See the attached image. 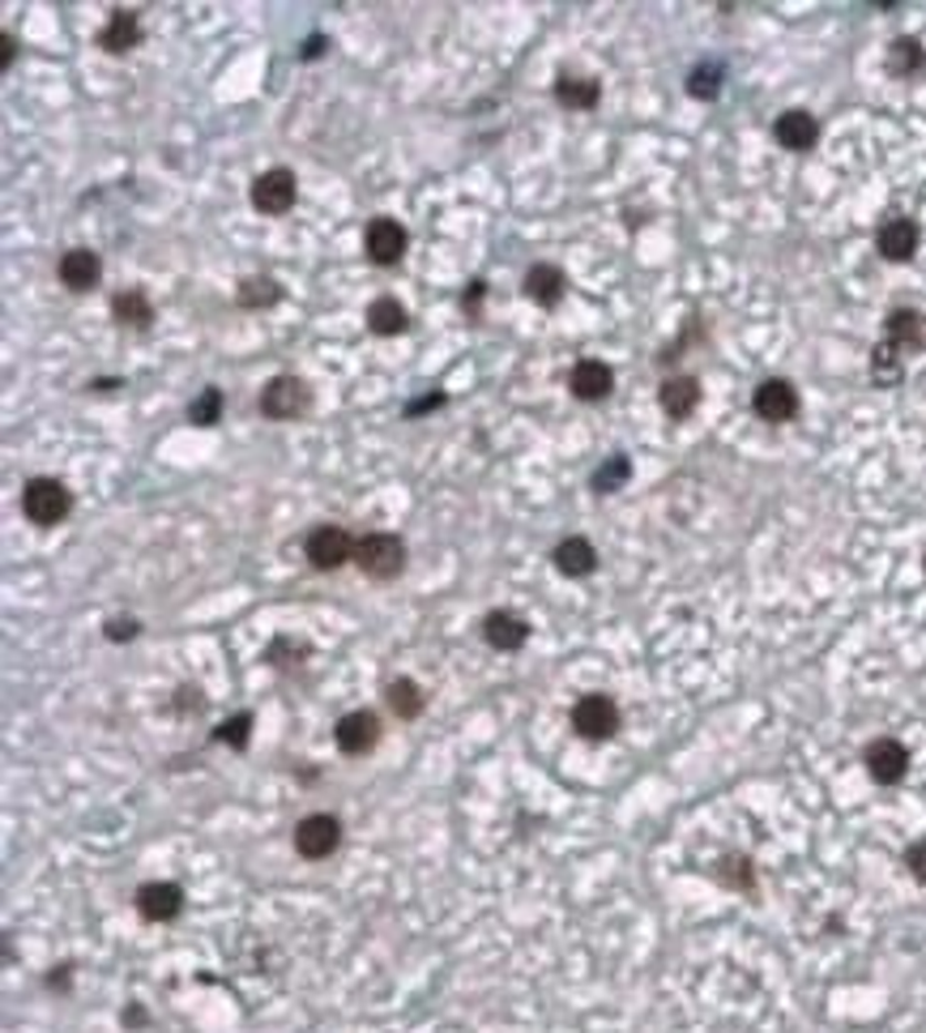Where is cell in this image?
I'll use <instances>...</instances> for the list:
<instances>
[{
  "mask_svg": "<svg viewBox=\"0 0 926 1033\" xmlns=\"http://www.w3.org/2000/svg\"><path fill=\"white\" fill-rule=\"evenodd\" d=\"M278 296H282V287L273 278H266V273L261 278H243L236 291L239 308H269V303H278Z\"/></svg>",
  "mask_w": 926,
  "mask_h": 1033,
  "instance_id": "f1b7e54d",
  "label": "cell"
},
{
  "mask_svg": "<svg viewBox=\"0 0 926 1033\" xmlns=\"http://www.w3.org/2000/svg\"><path fill=\"white\" fill-rule=\"evenodd\" d=\"M321 52H325V39H321V34H312V39L303 43V60H316Z\"/></svg>",
  "mask_w": 926,
  "mask_h": 1033,
  "instance_id": "74e56055",
  "label": "cell"
},
{
  "mask_svg": "<svg viewBox=\"0 0 926 1033\" xmlns=\"http://www.w3.org/2000/svg\"><path fill=\"white\" fill-rule=\"evenodd\" d=\"M923 64H926V52L918 39H896L893 48H888V73H893V78H914Z\"/></svg>",
  "mask_w": 926,
  "mask_h": 1033,
  "instance_id": "484cf974",
  "label": "cell"
},
{
  "mask_svg": "<svg viewBox=\"0 0 926 1033\" xmlns=\"http://www.w3.org/2000/svg\"><path fill=\"white\" fill-rule=\"evenodd\" d=\"M367 329L381 333V338H397V333L410 329V317H406V308L393 296H381L372 299V308H367Z\"/></svg>",
  "mask_w": 926,
  "mask_h": 1033,
  "instance_id": "603a6c76",
  "label": "cell"
},
{
  "mask_svg": "<svg viewBox=\"0 0 926 1033\" xmlns=\"http://www.w3.org/2000/svg\"><path fill=\"white\" fill-rule=\"evenodd\" d=\"M308 411V384L299 376H273V381L261 389V414L266 419H295V414Z\"/></svg>",
  "mask_w": 926,
  "mask_h": 1033,
  "instance_id": "9c48e42d",
  "label": "cell"
},
{
  "mask_svg": "<svg viewBox=\"0 0 926 1033\" xmlns=\"http://www.w3.org/2000/svg\"><path fill=\"white\" fill-rule=\"evenodd\" d=\"M248 735H252V713H236L231 722L218 726V743L227 747H248Z\"/></svg>",
  "mask_w": 926,
  "mask_h": 1033,
  "instance_id": "d6a6232c",
  "label": "cell"
},
{
  "mask_svg": "<svg viewBox=\"0 0 926 1033\" xmlns=\"http://www.w3.org/2000/svg\"><path fill=\"white\" fill-rule=\"evenodd\" d=\"M871 376H875V384H896V381H901V351H896V347H888V342H880V347H875V354H871Z\"/></svg>",
  "mask_w": 926,
  "mask_h": 1033,
  "instance_id": "1f68e13d",
  "label": "cell"
},
{
  "mask_svg": "<svg viewBox=\"0 0 926 1033\" xmlns=\"http://www.w3.org/2000/svg\"><path fill=\"white\" fill-rule=\"evenodd\" d=\"M333 738H337V747L346 756H363V752H372L381 743V717L372 709H351L346 717H337Z\"/></svg>",
  "mask_w": 926,
  "mask_h": 1033,
  "instance_id": "ba28073f",
  "label": "cell"
},
{
  "mask_svg": "<svg viewBox=\"0 0 926 1033\" xmlns=\"http://www.w3.org/2000/svg\"><path fill=\"white\" fill-rule=\"evenodd\" d=\"M875 248H880L884 261H909L918 252V227L909 218H888L880 227V236H875Z\"/></svg>",
  "mask_w": 926,
  "mask_h": 1033,
  "instance_id": "2e32d148",
  "label": "cell"
},
{
  "mask_svg": "<svg viewBox=\"0 0 926 1033\" xmlns=\"http://www.w3.org/2000/svg\"><path fill=\"white\" fill-rule=\"evenodd\" d=\"M56 273L69 291H90V287L98 282V257H94L90 248H69V252L60 257Z\"/></svg>",
  "mask_w": 926,
  "mask_h": 1033,
  "instance_id": "d6986e66",
  "label": "cell"
},
{
  "mask_svg": "<svg viewBox=\"0 0 926 1033\" xmlns=\"http://www.w3.org/2000/svg\"><path fill=\"white\" fill-rule=\"evenodd\" d=\"M568 389H572L576 402H602V397H611V389H615V372H611L602 359H581V363L572 368V376H568Z\"/></svg>",
  "mask_w": 926,
  "mask_h": 1033,
  "instance_id": "4fadbf2b",
  "label": "cell"
},
{
  "mask_svg": "<svg viewBox=\"0 0 926 1033\" xmlns=\"http://www.w3.org/2000/svg\"><path fill=\"white\" fill-rule=\"evenodd\" d=\"M884 342L888 347H896V351H918L923 347V312H914V308H896L893 317H888V326H884Z\"/></svg>",
  "mask_w": 926,
  "mask_h": 1033,
  "instance_id": "44dd1931",
  "label": "cell"
},
{
  "mask_svg": "<svg viewBox=\"0 0 926 1033\" xmlns=\"http://www.w3.org/2000/svg\"><path fill=\"white\" fill-rule=\"evenodd\" d=\"M773 137L785 149L807 154V149L815 146V137H820V124H815V116H807V112H781L773 124Z\"/></svg>",
  "mask_w": 926,
  "mask_h": 1033,
  "instance_id": "ac0fdd59",
  "label": "cell"
},
{
  "mask_svg": "<svg viewBox=\"0 0 926 1033\" xmlns=\"http://www.w3.org/2000/svg\"><path fill=\"white\" fill-rule=\"evenodd\" d=\"M482 296H487V287H482V282H470V291L461 296V308H466V317H478V303H482Z\"/></svg>",
  "mask_w": 926,
  "mask_h": 1033,
  "instance_id": "d590c367",
  "label": "cell"
},
{
  "mask_svg": "<svg viewBox=\"0 0 926 1033\" xmlns=\"http://www.w3.org/2000/svg\"><path fill=\"white\" fill-rule=\"evenodd\" d=\"M295 197H299V179H295V172H287V167H269V172H261V176L252 179V209H261L269 218L287 214V209L295 206Z\"/></svg>",
  "mask_w": 926,
  "mask_h": 1033,
  "instance_id": "3957f363",
  "label": "cell"
},
{
  "mask_svg": "<svg viewBox=\"0 0 926 1033\" xmlns=\"http://www.w3.org/2000/svg\"><path fill=\"white\" fill-rule=\"evenodd\" d=\"M124 1025H146V1012H142V1008H128V1012H124Z\"/></svg>",
  "mask_w": 926,
  "mask_h": 1033,
  "instance_id": "f35d334b",
  "label": "cell"
},
{
  "mask_svg": "<svg viewBox=\"0 0 926 1033\" xmlns=\"http://www.w3.org/2000/svg\"><path fill=\"white\" fill-rule=\"evenodd\" d=\"M627 478H632V462H627L624 453H615V457H606L602 466L594 471V492L597 496H611V492H620Z\"/></svg>",
  "mask_w": 926,
  "mask_h": 1033,
  "instance_id": "f546056e",
  "label": "cell"
},
{
  "mask_svg": "<svg viewBox=\"0 0 926 1033\" xmlns=\"http://www.w3.org/2000/svg\"><path fill=\"white\" fill-rule=\"evenodd\" d=\"M73 508V492L60 483V478H30L22 487V513H27L30 526H60Z\"/></svg>",
  "mask_w": 926,
  "mask_h": 1033,
  "instance_id": "6da1fadb",
  "label": "cell"
},
{
  "mask_svg": "<svg viewBox=\"0 0 926 1033\" xmlns=\"http://www.w3.org/2000/svg\"><path fill=\"white\" fill-rule=\"evenodd\" d=\"M355 564L372 581H393L402 572V564H406V547H402L397 534H367V538H358Z\"/></svg>",
  "mask_w": 926,
  "mask_h": 1033,
  "instance_id": "7a4b0ae2",
  "label": "cell"
},
{
  "mask_svg": "<svg viewBox=\"0 0 926 1033\" xmlns=\"http://www.w3.org/2000/svg\"><path fill=\"white\" fill-rule=\"evenodd\" d=\"M142 632L137 620H107V641H133Z\"/></svg>",
  "mask_w": 926,
  "mask_h": 1033,
  "instance_id": "e575fe53",
  "label": "cell"
},
{
  "mask_svg": "<svg viewBox=\"0 0 926 1033\" xmlns=\"http://www.w3.org/2000/svg\"><path fill=\"white\" fill-rule=\"evenodd\" d=\"M657 402H662V411L670 414V419H687L700 406V384L691 381V376H670V381L662 384Z\"/></svg>",
  "mask_w": 926,
  "mask_h": 1033,
  "instance_id": "7402d4cb",
  "label": "cell"
},
{
  "mask_svg": "<svg viewBox=\"0 0 926 1033\" xmlns=\"http://www.w3.org/2000/svg\"><path fill=\"white\" fill-rule=\"evenodd\" d=\"M572 731L581 738H611L620 731V705L602 692H590L572 705Z\"/></svg>",
  "mask_w": 926,
  "mask_h": 1033,
  "instance_id": "277c9868",
  "label": "cell"
},
{
  "mask_svg": "<svg viewBox=\"0 0 926 1033\" xmlns=\"http://www.w3.org/2000/svg\"><path fill=\"white\" fill-rule=\"evenodd\" d=\"M482 637H487V645L500 653H512L526 645V637H530V623L521 620V616H512V611H491L487 620H482Z\"/></svg>",
  "mask_w": 926,
  "mask_h": 1033,
  "instance_id": "5bb4252c",
  "label": "cell"
},
{
  "mask_svg": "<svg viewBox=\"0 0 926 1033\" xmlns=\"http://www.w3.org/2000/svg\"><path fill=\"white\" fill-rule=\"evenodd\" d=\"M555 99H560L564 107H572V112H594L602 90H597V82H590V78H560V82H555Z\"/></svg>",
  "mask_w": 926,
  "mask_h": 1033,
  "instance_id": "d4e9b609",
  "label": "cell"
},
{
  "mask_svg": "<svg viewBox=\"0 0 926 1033\" xmlns=\"http://www.w3.org/2000/svg\"><path fill=\"white\" fill-rule=\"evenodd\" d=\"M555 568L564 572V577H590L597 568V551L590 538H581V534H572V538H564L560 547H555Z\"/></svg>",
  "mask_w": 926,
  "mask_h": 1033,
  "instance_id": "ffe728a7",
  "label": "cell"
},
{
  "mask_svg": "<svg viewBox=\"0 0 926 1033\" xmlns=\"http://www.w3.org/2000/svg\"><path fill=\"white\" fill-rule=\"evenodd\" d=\"M137 43H142V18H137L133 9H116V13L107 18L103 34H98V48L119 56V52H133Z\"/></svg>",
  "mask_w": 926,
  "mask_h": 1033,
  "instance_id": "e0dca14e",
  "label": "cell"
},
{
  "mask_svg": "<svg viewBox=\"0 0 926 1033\" xmlns=\"http://www.w3.org/2000/svg\"><path fill=\"white\" fill-rule=\"evenodd\" d=\"M337 841H342V820L337 816H329V812H316V816H303L295 825V850L303 858H329L333 850H337Z\"/></svg>",
  "mask_w": 926,
  "mask_h": 1033,
  "instance_id": "8992f818",
  "label": "cell"
},
{
  "mask_svg": "<svg viewBox=\"0 0 926 1033\" xmlns=\"http://www.w3.org/2000/svg\"><path fill=\"white\" fill-rule=\"evenodd\" d=\"M436 406H445V393H427V397H418L415 406L406 414H423V411H436Z\"/></svg>",
  "mask_w": 926,
  "mask_h": 1033,
  "instance_id": "8d00e7d4",
  "label": "cell"
},
{
  "mask_svg": "<svg viewBox=\"0 0 926 1033\" xmlns=\"http://www.w3.org/2000/svg\"><path fill=\"white\" fill-rule=\"evenodd\" d=\"M112 317H116L119 326H133V329H146L149 321H154V308H149V296L146 291H119L116 299H112Z\"/></svg>",
  "mask_w": 926,
  "mask_h": 1033,
  "instance_id": "cb8c5ba5",
  "label": "cell"
},
{
  "mask_svg": "<svg viewBox=\"0 0 926 1033\" xmlns=\"http://www.w3.org/2000/svg\"><path fill=\"white\" fill-rule=\"evenodd\" d=\"M355 538L342 530V526H316V530L308 534V564L312 568H321V572H333V568H342L346 560H355Z\"/></svg>",
  "mask_w": 926,
  "mask_h": 1033,
  "instance_id": "5b68a950",
  "label": "cell"
},
{
  "mask_svg": "<svg viewBox=\"0 0 926 1033\" xmlns=\"http://www.w3.org/2000/svg\"><path fill=\"white\" fill-rule=\"evenodd\" d=\"M363 248H367V261L372 266H397L402 252H406V227L393 223V218H372L367 231H363Z\"/></svg>",
  "mask_w": 926,
  "mask_h": 1033,
  "instance_id": "52a82bcc",
  "label": "cell"
},
{
  "mask_svg": "<svg viewBox=\"0 0 926 1033\" xmlns=\"http://www.w3.org/2000/svg\"><path fill=\"white\" fill-rule=\"evenodd\" d=\"M751 406H756V414L764 419V423H790L794 414H799V389L790 381H764L760 389H756V397H751Z\"/></svg>",
  "mask_w": 926,
  "mask_h": 1033,
  "instance_id": "7c38bea8",
  "label": "cell"
},
{
  "mask_svg": "<svg viewBox=\"0 0 926 1033\" xmlns=\"http://www.w3.org/2000/svg\"><path fill=\"white\" fill-rule=\"evenodd\" d=\"M385 696H388V709H393L402 722H415L418 713H423V692H418L415 680H393Z\"/></svg>",
  "mask_w": 926,
  "mask_h": 1033,
  "instance_id": "4316f807",
  "label": "cell"
},
{
  "mask_svg": "<svg viewBox=\"0 0 926 1033\" xmlns=\"http://www.w3.org/2000/svg\"><path fill=\"white\" fill-rule=\"evenodd\" d=\"M717 90H721V64H696L691 73H687V94L691 99H717Z\"/></svg>",
  "mask_w": 926,
  "mask_h": 1033,
  "instance_id": "4dcf8cb0",
  "label": "cell"
},
{
  "mask_svg": "<svg viewBox=\"0 0 926 1033\" xmlns=\"http://www.w3.org/2000/svg\"><path fill=\"white\" fill-rule=\"evenodd\" d=\"M222 406H227V397H222V389H201L193 402H188V423L193 427H214L218 419H222Z\"/></svg>",
  "mask_w": 926,
  "mask_h": 1033,
  "instance_id": "83f0119b",
  "label": "cell"
},
{
  "mask_svg": "<svg viewBox=\"0 0 926 1033\" xmlns=\"http://www.w3.org/2000/svg\"><path fill=\"white\" fill-rule=\"evenodd\" d=\"M184 910V888L171 880H149L137 888V915L146 922H171Z\"/></svg>",
  "mask_w": 926,
  "mask_h": 1033,
  "instance_id": "8fae6325",
  "label": "cell"
},
{
  "mask_svg": "<svg viewBox=\"0 0 926 1033\" xmlns=\"http://www.w3.org/2000/svg\"><path fill=\"white\" fill-rule=\"evenodd\" d=\"M863 765L880 786H896V782L909 773V752H905V743H896V738H875V743H866Z\"/></svg>",
  "mask_w": 926,
  "mask_h": 1033,
  "instance_id": "30bf717a",
  "label": "cell"
},
{
  "mask_svg": "<svg viewBox=\"0 0 926 1033\" xmlns=\"http://www.w3.org/2000/svg\"><path fill=\"white\" fill-rule=\"evenodd\" d=\"M905 867H909V876H914V880H923L926 885V837L905 850Z\"/></svg>",
  "mask_w": 926,
  "mask_h": 1033,
  "instance_id": "836d02e7",
  "label": "cell"
},
{
  "mask_svg": "<svg viewBox=\"0 0 926 1033\" xmlns=\"http://www.w3.org/2000/svg\"><path fill=\"white\" fill-rule=\"evenodd\" d=\"M564 291H568V278H564V269L560 266L538 261V266L526 269V296L534 299L538 308H560Z\"/></svg>",
  "mask_w": 926,
  "mask_h": 1033,
  "instance_id": "9a60e30c",
  "label": "cell"
}]
</instances>
